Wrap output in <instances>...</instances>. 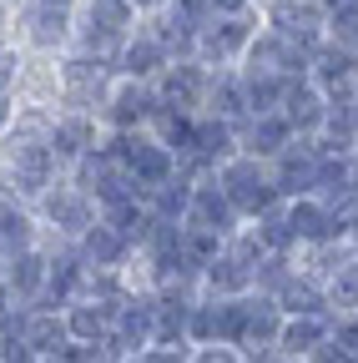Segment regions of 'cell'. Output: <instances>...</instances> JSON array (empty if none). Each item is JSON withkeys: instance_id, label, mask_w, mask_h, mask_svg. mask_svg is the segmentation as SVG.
<instances>
[{"instance_id": "obj_1", "label": "cell", "mask_w": 358, "mask_h": 363, "mask_svg": "<svg viewBox=\"0 0 358 363\" xmlns=\"http://www.w3.org/2000/svg\"><path fill=\"white\" fill-rule=\"evenodd\" d=\"M142 26V11L131 0H76V51H91L101 61H116L126 35Z\"/></svg>"}, {"instance_id": "obj_2", "label": "cell", "mask_w": 358, "mask_h": 363, "mask_svg": "<svg viewBox=\"0 0 358 363\" xmlns=\"http://www.w3.org/2000/svg\"><path fill=\"white\" fill-rule=\"evenodd\" d=\"M212 177H217V187L233 197V207L242 212V222H252L257 212H267V207L283 202L278 182H273V162H262V157H252V152H237V157H228V162H217Z\"/></svg>"}, {"instance_id": "obj_3", "label": "cell", "mask_w": 358, "mask_h": 363, "mask_svg": "<svg viewBox=\"0 0 358 363\" xmlns=\"http://www.w3.org/2000/svg\"><path fill=\"white\" fill-rule=\"evenodd\" d=\"M35 217H40V227H46L56 242H76L86 227L101 217V207H96V197L86 192L81 182H71V172H61L46 187V197L35 202Z\"/></svg>"}, {"instance_id": "obj_4", "label": "cell", "mask_w": 358, "mask_h": 363, "mask_svg": "<svg viewBox=\"0 0 358 363\" xmlns=\"http://www.w3.org/2000/svg\"><path fill=\"white\" fill-rule=\"evenodd\" d=\"M257 26H262V11H257V6L242 11V16L202 21V26H197V51H192V61H202L207 71H228V66H237L242 51H247V40L257 35Z\"/></svg>"}, {"instance_id": "obj_5", "label": "cell", "mask_w": 358, "mask_h": 363, "mask_svg": "<svg viewBox=\"0 0 358 363\" xmlns=\"http://www.w3.org/2000/svg\"><path fill=\"white\" fill-rule=\"evenodd\" d=\"M71 182H81L86 192L96 197V207L106 212V207H116V202H126V197H142V182L126 172V162L101 142V147H91L76 167H71Z\"/></svg>"}, {"instance_id": "obj_6", "label": "cell", "mask_w": 358, "mask_h": 363, "mask_svg": "<svg viewBox=\"0 0 358 363\" xmlns=\"http://www.w3.org/2000/svg\"><path fill=\"white\" fill-rule=\"evenodd\" d=\"M308 56H313V51H303L298 40L278 35L273 26H257V35L247 40V51H242L237 71H247V76H283V81H298V76H308Z\"/></svg>"}, {"instance_id": "obj_7", "label": "cell", "mask_w": 358, "mask_h": 363, "mask_svg": "<svg viewBox=\"0 0 358 363\" xmlns=\"http://www.w3.org/2000/svg\"><path fill=\"white\" fill-rule=\"evenodd\" d=\"M21 35L30 51L61 56L76 35V6H56V0H26L21 6Z\"/></svg>"}, {"instance_id": "obj_8", "label": "cell", "mask_w": 358, "mask_h": 363, "mask_svg": "<svg viewBox=\"0 0 358 363\" xmlns=\"http://www.w3.org/2000/svg\"><path fill=\"white\" fill-rule=\"evenodd\" d=\"M308 76H313V86H318L323 96H328V106H353V101H358V56L343 51L338 40L313 45Z\"/></svg>"}, {"instance_id": "obj_9", "label": "cell", "mask_w": 358, "mask_h": 363, "mask_svg": "<svg viewBox=\"0 0 358 363\" xmlns=\"http://www.w3.org/2000/svg\"><path fill=\"white\" fill-rule=\"evenodd\" d=\"M61 177V162L51 147H40V152H16V157H0V192H11L21 202H40L46 197V187Z\"/></svg>"}, {"instance_id": "obj_10", "label": "cell", "mask_w": 358, "mask_h": 363, "mask_svg": "<svg viewBox=\"0 0 358 363\" xmlns=\"http://www.w3.org/2000/svg\"><path fill=\"white\" fill-rule=\"evenodd\" d=\"M262 26L313 51L328 40V0H273V6H262Z\"/></svg>"}, {"instance_id": "obj_11", "label": "cell", "mask_w": 358, "mask_h": 363, "mask_svg": "<svg viewBox=\"0 0 358 363\" xmlns=\"http://www.w3.org/2000/svg\"><path fill=\"white\" fill-rule=\"evenodd\" d=\"M207 81H212V71L202 66V61H167L162 66V76L152 81V91H157V106L162 111H187V116H197L202 111V101H207Z\"/></svg>"}, {"instance_id": "obj_12", "label": "cell", "mask_w": 358, "mask_h": 363, "mask_svg": "<svg viewBox=\"0 0 358 363\" xmlns=\"http://www.w3.org/2000/svg\"><path fill=\"white\" fill-rule=\"evenodd\" d=\"M283 318H288V313L278 308V298L247 293V323H242V338H237V348H242L247 363H262V358H273V353H278Z\"/></svg>"}, {"instance_id": "obj_13", "label": "cell", "mask_w": 358, "mask_h": 363, "mask_svg": "<svg viewBox=\"0 0 358 363\" xmlns=\"http://www.w3.org/2000/svg\"><path fill=\"white\" fill-rule=\"evenodd\" d=\"M152 116H157V91H152V81L116 76L111 96H106V106H101V121H106L111 131H137V126H152Z\"/></svg>"}, {"instance_id": "obj_14", "label": "cell", "mask_w": 358, "mask_h": 363, "mask_svg": "<svg viewBox=\"0 0 358 363\" xmlns=\"http://www.w3.org/2000/svg\"><path fill=\"white\" fill-rule=\"evenodd\" d=\"M46 283H51V247H21L6 257V288H11V303L21 308H35L46 303Z\"/></svg>"}, {"instance_id": "obj_15", "label": "cell", "mask_w": 358, "mask_h": 363, "mask_svg": "<svg viewBox=\"0 0 358 363\" xmlns=\"http://www.w3.org/2000/svg\"><path fill=\"white\" fill-rule=\"evenodd\" d=\"M106 121L96 111H56V131H51V152L61 162V172H71L91 147H101Z\"/></svg>"}, {"instance_id": "obj_16", "label": "cell", "mask_w": 358, "mask_h": 363, "mask_svg": "<svg viewBox=\"0 0 358 363\" xmlns=\"http://www.w3.org/2000/svg\"><path fill=\"white\" fill-rule=\"evenodd\" d=\"M318 162L323 152L308 142V136H293V147H283L273 157V182L283 197H303V192H318Z\"/></svg>"}, {"instance_id": "obj_17", "label": "cell", "mask_w": 358, "mask_h": 363, "mask_svg": "<svg viewBox=\"0 0 358 363\" xmlns=\"http://www.w3.org/2000/svg\"><path fill=\"white\" fill-rule=\"evenodd\" d=\"M76 247H81V257L91 262V267H116V272H126L131 262H137V242H131L111 217H96V222L76 238Z\"/></svg>"}, {"instance_id": "obj_18", "label": "cell", "mask_w": 358, "mask_h": 363, "mask_svg": "<svg viewBox=\"0 0 358 363\" xmlns=\"http://www.w3.org/2000/svg\"><path fill=\"white\" fill-rule=\"evenodd\" d=\"M278 111L288 116L293 136H318V131L328 126V116H333L328 96H323L318 86H313V76H298V81H288V91H283V106H278Z\"/></svg>"}, {"instance_id": "obj_19", "label": "cell", "mask_w": 358, "mask_h": 363, "mask_svg": "<svg viewBox=\"0 0 358 363\" xmlns=\"http://www.w3.org/2000/svg\"><path fill=\"white\" fill-rule=\"evenodd\" d=\"M182 222H197V227H212V233L233 238L237 227H242V212L233 207L228 192L217 187V177H197V182H192V207H187Z\"/></svg>"}, {"instance_id": "obj_20", "label": "cell", "mask_w": 358, "mask_h": 363, "mask_svg": "<svg viewBox=\"0 0 358 363\" xmlns=\"http://www.w3.org/2000/svg\"><path fill=\"white\" fill-rule=\"evenodd\" d=\"M167 61H172V51H167V45H162L147 26H137V30L126 35L121 56H116V76H131V81H157Z\"/></svg>"}, {"instance_id": "obj_21", "label": "cell", "mask_w": 358, "mask_h": 363, "mask_svg": "<svg viewBox=\"0 0 358 363\" xmlns=\"http://www.w3.org/2000/svg\"><path fill=\"white\" fill-rule=\"evenodd\" d=\"M237 142H242V152H252V157H262V162H273L283 147H293V126H288L283 111L242 116V121H237Z\"/></svg>"}, {"instance_id": "obj_22", "label": "cell", "mask_w": 358, "mask_h": 363, "mask_svg": "<svg viewBox=\"0 0 358 363\" xmlns=\"http://www.w3.org/2000/svg\"><path fill=\"white\" fill-rule=\"evenodd\" d=\"M21 338L35 348V358H56V353L71 343L66 308H51V303H35V308H26V328H21Z\"/></svg>"}, {"instance_id": "obj_23", "label": "cell", "mask_w": 358, "mask_h": 363, "mask_svg": "<svg viewBox=\"0 0 358 363\" xmlns=\"http://www.w3.org/2000/svg\"><path fill=\"white\" fill-rule=\"evenodd\" d=\"M40 217H35V207L30 202H21V197H11V192H0V252H21V247H35L40 242Z\"/></svg>"}, {"instance_id": "obj_24", "label": "cell", "mask_w": 358, "mask_h": 363, "mask_svg": "<svg viewBox=\"0 0 358 363\" xmlns=\"http://www.w3.org/2000/svg\"><path fill=\"white\" fill-rule=\"evenodd\" d=\"M111 323H116V308L96 303V298H71L66 303V328L76 343H111Z\"/></svg>"}, {"instance_id": "obj_25", "label": "cell", "mask_w": 358, "mask_h": 363, "mask_svg": "<svg viewBox=\"0 0 358 363\" xmlns=\"http://www.w3.org/2000/svg\"><path fill=\"white\" fill-rule=\"evenodd\" d=\"M328 333H333V313H288V318H283V338H278V348L308 358Z\"/></svg>"}, {"instance_id": "obj_26", "label": "cell", "mask_w": 358, "mask_h": 363, "mask_svg": "<svg viewBox=\"0 0 358 363\" xmlns=\"http://www.w3.org/2000/svg\"><path fill=\"white\" fill-rule=\"evenodd\" d=\"M283 313H328V293H323V278H313V272L298 262L293 267V278L273 293Z\"/></svg>"}, {"instance_id": "obj_27", "label": "cell", "mask_w": 358, "mask_h": 363, "mask_svg": "<svg viewBox=\"0 0 358 363\" xmlns=\"http://www.w3.org/2000/svg\"><path fill=\"white\" fill-rule=\"evenodd\" d=\"M323 293H328V313L333 318L358 313V252H348L338 267L323 272Z\"/></svg>"}, {"instance_id": "obj_28", "label": "cell", "mask_w": 358, "mask_h": 363, "mask_svg": "<svg viewBox=\"0 0 358 363\" xmlns=\"http://www.w3.org/2000/svg\"><path fill=\"white\" fill-rule=\"evenodd\" d=\"M328 40H338L343 51L358 56V0H338V6H328Z\"/></svg>"}, {"instance_id": "obj_29", "label": "cell", "mask_w": 358, "mask_h": 363, "mask_svg": "<svg viewBox=\"0 0 358 363\" xmlns=\"http://www.w3.org/2000/svg\"><path fill=\"white\" fill-rule=\"evenodd\" d=\"M177 11H187L197 26L202 21H217V16H242V11H252V0H172Z\"/></svg>"}, {"instance_id": "obj_30", "label": "cell", "mask_w": 358, "mask_h": 363, "mask_svg": "<svg viewBox=\"0 0 358 363\" xmlns=\"http://www.w3.org/2000/svg\"><path fill=\"white\" fill-rule=\"evenodd\" d=\"M308 363H358V348H353V343H343L338 333H328L318 348L308 353Z\"/></svg>"}, {"instance_id": "obj_31", "label": "cell", "mask_w": 358, "mask_h": 363, "mask_svg": "<svg viewBox=\"0 0 358 363\" xmlns=\"http://www.w3.org/2000/svg\"><path fill=\"white\" fill-rule=\"evenodd\" d=\"M187 363H247L237 343H192V358Z\"/></svg>"}, {"instance_id": "obj_32", "label": "cell", "mask_w": 358, "mask_h": 363, "mask_svg": "<svg viewBox=\"0 0 358 363\" xmlns=\"http://www.w3.org/2000/svg\"><path fill=\"white\" fill-rule=\"evenodd\" d=\"M21 71H26L21 51H16V45H0V96H16V86H21Z\"/></svg>"}, {"instance_id": "obj_33", "label": "cell", "mask_w": 358, "mask_h": 363, "mask_svg": "<svg viewBox=\"0 0 358 363\" xmlns=\"http://www.w3.org/2000/svg\"><path fill=\"white\" fill-rule=\"evenodd\" d=\"M192 358V343H152L137 353V363H187Z\"/></svg>"}, {"instance_id": "obj_34", "label": "cell", "mask_w": 358, "mask_h": 363, "mask_svg": "<svg viewBox=\"0 0 358 363\" xmlns=\"http://www.w3.org/2000/svg\"><path fill=\"white\" fill-rule=\"evenodd\" d=\"M16 96H0V136H6V126H11V116H16Z\"/></svg>"}, {"instance_id": "obj_35", "label": "cell", "mask_w": 358, "mask_h": 363, "mask_svg": "<svg viewBox=\"0 0 358 363\" xmlns=\"http://www.w3.org/2000/svg\"><path fill=\"white\" fill-rule=\"evenodd\" d=\"M131 6H137L142 16H157V11H167V6H172V0H131Z\"/></svg>"}, {"instance_id": "obj_36", "label": "cell", "mask_w": 358, "mask_h": 363, "mask_svg": "<svg viewBox=\"0 0 358 363\" xmlns=\"http://www.w3.org/2000/svg\"><path fill=\"white\" fill-rule=\"evenodd\" d=\"M262 363H308V358H298V353H283V348H278L273 358H262Z\"/></svg>"}, {"instance_id": "obj_37", "label": "cell", "mask_w": 358, "mask_h": 363, "mask_svg": "<svg viewBox=\"0 0 358 363\" xmlns=\"http://www.w3.org/2000/svg\"><path fill=\"white\" fill-rule=\"evenodd\" d=\"M11 303V288H6V272H0V308H6Z\"/></svg>"}, {"instance_id": "obj_38", "label": "cell", "mask_w": 358, "mask_h": 363, "mask_svg": "<svg viewBox=\"0 0 358 363\" xmlns=\"http://www.w3.org/2000/svg\"><path fill=\"white\" fill-rule=\"evenodd\" d=\"M252 6H257V11H262V6H273V0H252Z\"/></svg>"}, {"instance_id": "obj_39", "label": "cell", "mask_w": 358, "mask_h": 363, "mask_svg": "<svg viewBox=\"0 0 358 363\" xmlns=\"http://www.w3.org/2000/svg\"><path fill=\"white\" fill-rule=\"evenodd\" d=\"M0 272H6V252H0Z\"/></svg>"}, {"instance_id": "obj_40", "label": "cell", "mask_w": 358, "mask_h": 363, "mask_svg": "<svg viewBox=\"0 0 358 363\" xmlns=\"http://www.w3.org/2000/svg\"><path fill=\"white\" fill-rule=\"evenodd\" d=\"M0 45H6V40H0Z\"/></svg>"}]
</instances>
